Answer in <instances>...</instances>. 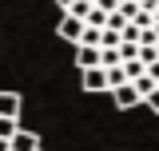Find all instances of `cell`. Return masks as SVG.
Instances as JSON below:
<instances>
[{
	"instance_id": "obj_1",
	"label": "cell",
	"mask_w": 159,
	"mask_h": 151,
	"mask_svg": "<svg viewBox=\"0 0 159 151\" xmlns=\"http://www.w3.org/2000/svg\"><path fill=\"white\" fill-rule=\"evenodd\" d=\"M84 20H76V16H68V12H60V24H56V36L60 40H68V44H76L80 48V40H84Z\"/></svg>"
},
{
	"instance_id": "obj_2",
	"label": "cell",
	"mask_w": 159,
	"mask_h": 151,
	"mask_svg": "<svg viewBox=\"0 0 159 151\" xmlns=\"http://www.w3.org/2000/svg\"><path fill=\"white\" fill-rule=\"evenodd\" d=\"M111 99H116V108H123V112H127V108H135V103H143V95L135 92V84L116 88V92H111Z\"/></svg>"
},
{
	"instance_id": "obj_3",
	"label": "cell",
	"mask_w": 159,
	"mask_h": 151,
	"mask_svg": "<svg viewBox=\"0 0 159 151\" xmlns=\"http://www.w3.org/2000/svg\"><path fill=\"white\" fill-rule=\"evenodd\" d=\"M20 108H24V99L16 92H0V119H20Z\"/></svg>"
},
{
	"instance_id": "obj_4",
	"label": "cell",
	"mask_w": 159,
	"mask_h": 151,
	"mask_svg": "<svg viewBox=\"0 0 159 151\" xmlns=\"http://www.w3.org/2000/svg\"><path fill=\"white\" fill-rule=\"evenodd\" d=\"M12 151H40V135L28 131V127H20V131L12 135Z\"/></svg>"
},
{
	"instance_id": "obj_5",
	"label": "cell",
	"mask_w": 159,
	"mask_h": 151,
	"mask_svg": "<svg viewBox=\"0 0 159 151\" xmlns=\"http://www.w3.org/2000/svg\"><path fill=\"white\" fill-rule=\"evenodd\" d=\"M84 92H111V88H107V72H103V68L84 72Z\"/></svg>"
},
{
	"instance_id": "obj_6",
	"label": "cell",
	"mask_w": 159,
	"mask_h": 151,
	"mask_svg": "<svg viewBox=\"0 0 159 151\" xmlns=\"http://www.w3.org/2000/svg\"><path fill=\"white\" fill-rule=\"evenodd\" d=\"M76 64H80V72L99 68V48H84V44H80V48H76Z\"/></svg>"
},
{
	"instance_id": "obj_7",
	"label": "cell",
	"mask_w": 159,
	"mask_h": 151,
	"mask_svg": "<svg viewBox=\"0 0 159 151\" xmlns=\"http://www.w3.org/2000/svg\"><path fill=\"white\" fill-rule=\"evenodd\" d=\"M143 76H147V64H143V60H127V64H123V80H127V84H135Z\"/></svg>"
},
{
	"instance_id": "obj_8",
	"label": "cell",
	"mask_w": 159,
	"mask_h": 151,
	"mask_svg": "<svg viewBox=\"0 0 159 151\" xmlns=\"http://www.w3.org/2000/svg\"><path fill=\"white\" fill-rule=\"evenodd\" d=\"M92 8H96L92 0H76V4L68 8V16H76V20H84V24H88V16H92Z\"/></svg>"
},
{
	"instance_id": "obj_9",
	"label": "cell",
	"mask_w": 159,
	"mask_h": 151,
	"mask_svg": "<svg viewBox=\"0 0 159 151\" xmlns=\"http://www.w3.org/2000/svg\"><path fill=\"white\" fill-rule=\"evenodd\" d=\"M84 48H99L103 44V28H84V40H80Z\"/></svg>"
},
{
	"instance_id": "obj_10",
	"label": "cell",
	"mask_w": 159,
	"mask_h": 151,
	"mask_svg": "<svg viewBox=\"0 0 159 151\" xmlns=\"http://www.w3.org/2000/svg\"><path fill=\"white\" fill-rule=\"evenodd\" d=\"M20 127H24L20 119H0V139H8V143H12V135H16Z\"/></svg>"
},
{
	"instance_id": "obj_11",
	"label": "cell",
	"mask_w": 159,
	"mask_h": 151,
	"mask_svg": "<svg viewBox=\"0 0 159 151\" xmlns=\"http://www.w3.org/2000/svg\"><path fill=\"white\" fill-rule=\"evenodd\" d=\"M155 88H159V84H155V80H151V76H143V80H135V92L143 95V99H147V95L155 92Z\"/></svg>"
},
{
	"instance_id": "obj_12",
	"label": "cell",
	"mask_w": 159,
	"mask_h": 151,
	"mask_svg": "<svg viewBox=\"0 0 159 151\" xmlns=\"http://www.w3.org/2000/svg\"><path fill=\"white\" fill-rule=\"evenodd\" d=\"M123 84H127V80H123V68H111V72H107V88L116 92V88H123Z\"/></svg>"
},
{
	"instance_id": "obj_13",
	"label": "cell",
	"mask_w": 159,
	"mask_h": 151,
	"mask_svg": "<svg viewBox=\"0 0 159 151\" xmlns=\"http://www.w3.org/2000/svg\"><path fill=\"white\" fill-rule=\"evenodd\" d=\"M88 28H107V12L92 8V16H88Z\"/></svg>"
},
{
	"instance_id": "obj_14",
	"label": "cell",
	"mask_w": 159,
	"mask_h": 151,
	"mask_svg": "<svg viewBox=\"0 0 159 151\" xmlns=\"http://www.w3.org/2000/svg\"><path fill=\"white\" fill-rule=\"evenodd\" d=\"M96 8H99V12H107V16H111V12L119 8V0H96Z\"/></svg>"
},
{
	"instance_id": "obj_15",
	"label": "cell",
	"mask_w": 159,
	"mask_h": 151,
	"mask_svg": "<svg viewBox=\"0 0 159 151\" xmlns=\"http://www.w3.org/2000/svg\"><path fill=\"white\" fill-rule=\"evenodd\" d=\"M143 103H147V108H151V112H159V88H155V92H151V95H147V99H143Z\"/></svg>"
},
{
	"instance_id": "obj_16",
	"label": "cell",
	"mask_w": 159,
	"mask_h": 151,
	"mask_svg": "<svg viewBox=\"0 0 159 151\" xmlns=\"http://www.w3.org/2000/svg\"><path fill=\"white\" fill-rule=\"evenodd\" d=\"M147 76H151V80L159 84V60H155V64H147Z\"/></svg>"
},
{
	"instance_id": "obj_17",
	"label": "cell",
	"mask_w": 159,
	"mask_h": 151,
	"mask_svg": "<svg viewBox=\"0 0 159 151\" xmlns=\"http://www.w3.org/2000/svg\"><path fill=\"white\" fill-rule=\"evenodd\" d=\"M56 4H60V12H68V8H72L76 0H56Z\"/></svg>"
},
{
	"instance_id": "obj_18",
	"label": "cell",
	"mask_w": 159,
	"mask_h": 151,
	"mask_svg": "<svg viewBox=\"0 0 159 151\" xmlns=\"http://www.w3.org/2000/svg\"><path fill=\"white\" fill-rule=\"evenodd\" d=\"M0 151H12V143H8V139H0Z\"/></svg>"
},
{
	"instance_id": "obj_19",
	"label": "cell",
	"mask_w": 159,
	"mask_h": 151,
	"mask_svg": "<svg viewBox=\"0 0 159 151\" xmlns=\"http://www.w3.org/2000/svg\"><path fill=\"white\" fill-rule=\"evenodd\" d=\"M155 56H159V44H155Z\"/></svg>"
}]
</instances>
